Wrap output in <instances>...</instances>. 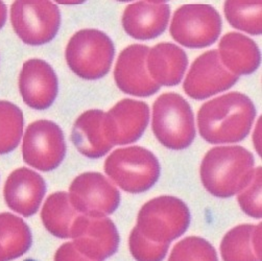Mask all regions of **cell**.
Wrapping results in <instances>:
<instances>
[{
	"label": "cell",
	"mask_w": 262,
	"mask_h": 261,
	"mask_svg": "<svg viewBox=\"0 0 262 261\" xmlns=\"http://www.w3.org/2000/svg\"><path fill=\"white\" fill-rule=\"evenodd\" d=\"M256 108L249 96L230 92L205 102L198 113L200 135L211 144L237 143L251 132Z\"/></svg>",
	"instance_id": "cell-1"
},
{
	"label": "cell",
	"mask_w": 262,
	"mask_h": 261,
	"mask_svg": "<svg viewBox=\"0 0 262 261\" xmlns=\"http://www.w3.org/2000/svg\"><path fill=\"white\" fill-rule=\"evenodd\" d=\"M254 156L239 145L217 146L209 150L201 164V180L206 190L217 198L239 193L254 173Z\"/></svg>",
	"instance_id": "cell-2"
},
{
	"label": "cell",
	"mask_w": 262,
	"mask_h": 261,
	"mask_svg": "<svg viewBox=\"0 0 262 261\" xmlns=\"http://www.w3.org/2000/svg\"><path fill=\"white\" fill-rule=\"evenodd\" d=\"M151 127L158 141L174 150L187 148L195 138L194 116L190 104L174 92L164 93L154 102Z\"/></svg>",
	"instance_id": "cell-3"
},
{
	"label": "cell",
	"mask_w": 262,
	"mask_h": 261,
	"mask_svg": "<svg viewBox=\"0 0 262 261\" xmlns=\"http://www.w3.org/2000/svg\"><path fill=\"white\" fill-rule=\"evenodd\" d=\"M104 171L122 190L141 193L150 189L160 178L157 157L141 146L114 150L104 162Z\"/></svg>",
	"instance_id": "cell-4"
},
{
	"label": "cell",
	"mask_w": 262,
	"mask_h": 261,
	"mask_svg": "<svg viewBox=\"0 0 262 261\" xmlns=\"http://www.w3.org/2000/svg\"><path fill=\"white\" fill-rule=\"evenodd\" d=\"M190 225V211L182 200L162 195L145 203L137 217L136 227L152 243L169 245L184 234Z\"/></svg>",
	"instance_id": "cell-5"
},
{
	"label": "cell",
	"mask_w": 262,
	"mask_h": 261,
	"mask_svg": "<svg viewBox=\"0 0 262 261\" xmlns=\"http://www.w3.org/2000/svg\"><path fill=\"white\" fill-rule=\"evenodd\" d=\"M115 56L110 37L98 30L86 29L69 40L65 58L69 68L85 80H98L107 75Z\"/></svg>",
	"instance_id": "cell-6"
},
{
	"label": "cell",
	"mask_w": 262,
	"mask_h": 261,
	"mask_svg": "<svg viewBox=\"0 0 262 261\" xmlns=\"http://www.w3.org/2000/svg\"><path fill=\"white\" fill-rule=\"evenodd\" d=\"M222 28L221 15L212 6L184 5L176 11L169 32L183 46L204 48L217 41Z\"/></svg>",
	"instance_id": "cell-7"
},
{
	"label": "cell",
	"mask_w": 262,
	"mask_h": 261,
	"mask_svg": "<svg viewBox=\"0 0 262 261\" xmlns=\"http://www.w3.org/2000/svg\"><path fill=\"white\" fill-rule=\"evenodd\" d=\"M11 22L25 44L44 45L57 36L61 12L50 2H16L11 7Z\"/></svg>",
	"instance_id": "cell-8"
},
{
	"label": "cell",
	"mask_w": 262,
	"mask_h": 261,
	"mask_svg": "<svg viewBox=\"0 0 262 261\" xmlns=\"http://www.w3.org/2000/svg\"><path fill=\"white\" fill-rule=\"evenodd\" d=\"M23 160L41 171L58 168L66 155L62 128L54 121L40 119L25 129L22 145Z\"/></svg>",
	"instance_id": "cell-9"
},
{
	"label": "cell",
	"mask_w": 262,
	"mask_h": 261,
	"mask_svg": "<svg viewBox=\"0 0 262 261\" xmlns=\"http://www.w3.org/2000/svg\"><path fill=\"white\" fill-rule=\"evenodd\" d=\"M68 194L75 210L91 217L110 215L120 204L118 189L99 172H85L76 177Z\"/></svg>",
	"instance_id": "cell-10"
},
{
	"label": "cell",
	"mask_w": 262,
	"mask_h": 261,
	"mask_svg": "<svg viewBox=\"0 0 262 261\" xmlns=\"http://www.w3.org/2000/svg\"><path fill=\"white\" fill-rule=\"evenodd\" d=\"M74 247L94 261H103L114 255L119 246V233L107 217L78 215L71 228Z\"/></svg>",
	"instance_id": "cell-11"
},
{
	"label": "cell",
	"mask_w": 262,
	"mask_h": 261,
	"mask_svg": "<svg viewBox=\"0 0 262 261\" xmlns=\"http://www.w3.org/2000/svg\"><path fill=\"white\" fill-rule=\"evenodd\" d=\"M237 81L238 76L222 64L217 50L211 49L192 63L183 88L189 97L201 100L232 88Z\"/></svg>",
	"instance_id": "cell-12"
},
{
	"label": "cell",
	"mask_w": 262,
	"mask_h": 261,
	"mask_svg": "<svg viewBox=\"0 0 262 261\" xmlns=\"http://www.w3.org/2000/svg\"><path fill=\"white\" fill-rule=\"evenodd\" d=\"M149 122V107L140 100L125 98L104 115V133L114 145L134 143L140 139Z\"/></svg>",
	"instance_id": "cell-13"
},
{
	"label": "cell",
	"mask_w": 262,
	"mask_h": 261,
	"mask_svg": "<svg viewBox=\"0 0 262 261\" xmlns=\"http://www.w3.org/2000/svg\"><path fill=\"white\" fill-rule=\"evenodd\" d=\"M148 51L149 47L146 45L133 44L120 52L114 70V78L117 87L125 94L147 97L160 90V86L151 80L147 71Z\"/></svg>",
	"instance_id": "cell-14"
},
{
	"label": "cell",
	"mask_w": 262,
	"mask_h": 261,
	"mask_svg": "<svg viewBox=\"0 0 262 261\" xmlns=\"http://www.w3.org/2000/svg\"><path fill=\"white\" fill-rule=\"evenodd\" d=\"M19 90L29 107L39 111L46 110L57 98L58 76L47 62L40 59L29 60L20 72Z\"/></svg>",
	"instance_id": "cell-15"
},
{
	"label": "cell",
	"mask_w": 262,
	"mask_h": 261,
	"mask_svg": "<svg viewBox=\"0 0 262 261\" xmlns=\"http://www.w3.org/2000/svg\"><path fill=\"white\" fill-rule=\"evenodd\" d=\"M46 193V183L36 171L21 167L14 170L8 178L4 195L10 209L30 217L40 208L42 200Z\"/></svg>",
	"instance_id": "cell-16"
},
{
	"label": "cell",
	"mask_w": 262,
	"mask_h": 261,
	"mask_svg": "<svg viewBox=\"0 0 262 261\" xmlns=\"http://www.w3.org/2000/svg\"><path fill=\"white\" fill-rule=\"evenodd\" d=\"M170 8L159 2H139L128 5L122 15L125 33L137 40H151L162 35L168 25Z\"/></svg>",
	"instance_id": "cell-17"
},
{
	"label": "cell",
	"mask_w": 262,
	"mask_h": 261,
	"mask_svg": "<svg viewBox=\"0 0 262 261\" xmlns=\"http://www.w3.org/2000/svg\"><path fill=\"white\" fill-rule=\"evenodd\" d=\"M187 66L186 52L176 44L162 42L148 51L147 71L151 80L159 86L173 87L179 85Z\"/></svg>",
	"instance_id": "cell-18"
},
{
	"label": "cell",
	"mask_w": 262,
	"mask_h": 261,
	"mask_svg": "<svg viewBox=\"0 0 262 261\" xmlns=\"http://www.w3.org/2000/svg\"><path fill=\"white\" fill-rule=\"evenodd\" d=\"M104 115L106 113L101 110H88L73 124L71 140L76 149L87 158L98 159L113 147L104 133Z\"/></svg>",
	"instance_id": "cell-19"
},
{
	"label": "cell",
	"mask_w": 262,
	"mask_h": 261,
	"mask_svg": "<svg viewBox=\"0 0 262 261\" xmlns=\"http://www.w3.org/2000/svg\"><path fill=\"white\" fill-rule=\"evenodd\" d=\"M222 64L236 76L255 72L261 63L260 49L251 38L239 33H228L220 41Z\"/></svg>",
	"instance_id": "cell-20"
},
{
	"label": "cell",
	"mask_w": 262,
	"mask_h": 261,
	"mask_svg": "<svg viewBox=\"0 0 262 261\" xmlns=\"http://www.w3.org/2000/svg\"><path fill=\"white\" fill-rule=\"evenodd\" d=\"M261 223L231 229L222 241L224 261H261Z\"/></svg>",
	"instance_id": "cell-21"
},
{
	"label": "cell",
	"mask_w": 262,
	"mask_h": 261,
	"mask_svg": "<svg viewBox=\"0 0 262 261\" xmlns=\"http://www.w3.org/2000/svg\"><path fill=\"white\" fill-rule=\"evenodd\" d=\"M32 244L33 236L28 224L12 213H0V261L21 257Z\"/></svg>",
	"instance_id": "cell-22"
},
{
	"label": "cell",
	"mask_w": 262,
	"mask_h": 261,
	"mask_svg": "<svg viewBox=\"0 0 262 261\" xmlns=\"http://www.w3.org/2000/svg\"><path fill=\"white\" fill-rule=\"evenodd\" d=\"M78 215L73 208L69 194L65 191H59L50 194L45 201L41 219L46 230L59 238H70L71 228Z\"/></svg>",
	"instance_id": "cell-23"
},
{
	"label": "cell",
	"mask_w": 262,
	"mask_h": 261,
	"mask_svg": "<svg viewBox=\"0 0 262 261\" xmlns=\"http://www.w3.org/2000/svg\"><path fill=\"white\" fill-rule=\"evenodd\" d=\"M261 2H227L225 16L233 28L253 36L262 34Z\"/></svg>",
	"instance_id": "cell-24"
},
{
	"label": "cell",
	"mask_w": 262,
	"mask_h": 261,
	"mask_svg": "<svg viewBox=\"0 0 262 261\" xmlns=\"http://www.w3.org/2000/svg\"><path fill=\"white\" fill-rule=\"evenodd\" d=\"M23 113L13 102L0 100V155L13 151L23 135Z\"/></svg>",
	"instance_id": "cell-25"
},
{
	"label": "cell",
	"mask_w": 262,
	"mask_h": 261,
	"mask_svg": "<svg viewBox=\"0 0 262 261\" xmlns=\"http://www.w3.org/2000/svg\"><path fill=\"white\" fill-rule=\"evenodd\" d=\"M168 261H219V258L210 243L198 236H190L174 246Z\"/></svg>",
	"instance_id": "cell-26"
},
{
	"label": "cell",
	"mask_w": 262,
	"mask_h": 261,
	"mask_svg": "<svg viewBox=\"0 0 262 261\" xmlns=\"http://www.w3.org/2000/svg\"><path fill=\"white\" fill-rule=\"evenodd\" d=\"M128 246L132 256L137 261H162L169 248V245L157 244L148 241L136 226L129 234Z\"/></svg>",
	"instance_id": "cell-27"
},
{
	"label": "cell",
	"mask_w": 262,
	"mask_h": 261,
	"mask_svg": "<svg viewBox=\"0 0 262 261\" xmlns=\"http://www.w3.org/2000/svg\"><path fill=\"white\" fill-rule=\"evenodd\" d=\"M262 168L257 167L254 169L253 177L249 184L238 193L237 200L242 210L254 219H261V189H262Z\"/></svg>",
	"instance_id": "cell-28"
},
{
	"label": "cell",
	"mask_w": 262,
	"mask_h": 261,
	"mask_svg": "<svg viewBox=\"0 0 262 261\" xmlns=\"http://www.w3.org/2000/svg\"><path fill=\"white\" fill-rule=\"evenodd\" d=\"M55 261H94L78 251L73 243H66L61 246L56 255Z\"/></svg>",
	"instance_id": "cell-29"
},
{
	"label": "cell",
	"mask_w": 262,
	"mask_h": 261,
	"mask_svg": "<svg viewBox=\"0 0 262 261\" xmlns=\"http://www.w3.org/2000/svg\"><path fill=\"white\" fill-rule=\"evenodd\" d=\"M7 17H8V8L7 6L0 2V30L4 28V25L7 22Z\"/></svg>",
	"instance_id": "cell-30"
},
{
	"label": "cell",
	"mask_w": 262,
	"mask_h": 261,
	"mask_svg": "<svg viewBox=\"0 0 262 261\" xmlns=\"http://www.w3.org/2000/svg\"><path fill=\"white\" fill-rule=\"evenodd\" d=\"M24 261H36V260H34V259H26V260H24Z\"/></svg>",
	"instance_id": "cell-31"
}]
</instances>
